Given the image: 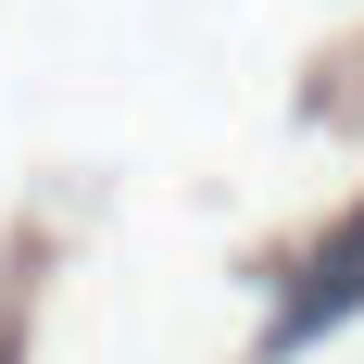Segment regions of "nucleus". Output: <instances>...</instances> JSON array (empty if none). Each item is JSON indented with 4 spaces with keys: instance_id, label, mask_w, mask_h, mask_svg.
I'll return each instance as SVG.
<instances>
[{
    "instance_id": "obj_1",
    "label": "nucleus",
    "mask_w": 364,
    "mask_h": 364,
    "mask_svg": "<svg viewBox=\"0 0 364 364\" xmlns=\"http://www.w3.org/2000/svg\"><path fill=\"white\" fill-rule=\"evenodd\" d=\"M352 301H364V226H352V239H339V264H327V277H314V289L289 301V327H277V339H314V327H339Z\"/></svg>"
}]
</instances>
